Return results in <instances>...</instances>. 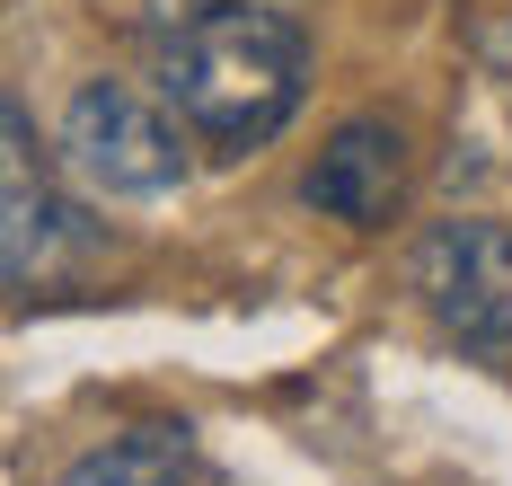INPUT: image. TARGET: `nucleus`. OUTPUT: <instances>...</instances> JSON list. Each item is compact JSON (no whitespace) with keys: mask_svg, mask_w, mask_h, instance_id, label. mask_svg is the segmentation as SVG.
I'll list each match as a JSON object with an SVG mask.
<instances>
[{"mask_svg":"<svg viewBox=\"0 0 512 486\" xmlns=\"http://www.w3.org/2000/svg\"><path fill=\"white\" fill-rule=\"evenodd\" d=\"M186 124L168 98H142L133 80H80L62 107V160L98 195H177L186 186Z\"/></svg>","mask_w":512,"mask_h":486,"instance_id":"2","label":"nucleus"},{"mask_svg":"<svg viewBox=\"0 0 512 486\" xmlns=\"http://www.w3.org/2000/svg\"><path fill=\"white\" fill-rule=\"evenodd\" d=\"M0 133H9V160H0V274H9V292H27V283H45L62 257H80V213L45 186L18 98L0 107Z\"/></svg>","mask_w":512,"mask_h":486,"instance_id":"5","label":"nucleus"},{"mask_svg":"<svg viewBox=\"0 0 512 486\" xmlns=\"http://www.w3.org/2000/svg\"><path fill=\"white\" fill-rule=\"evenodd\" d=\"M159 98L221 160L265 151L309 98L301 18L256 9V0H204V9H186L168 27V45H159Z\"/></svg>","mask_w":512,"mask_h":486,"instance_id":"1","label":"nucleus"},{"mask_svg":"<svg viewBox=\"0 0 512 486\" xmlns=\"http://www.w3.org/2000/svg\"><path fill=\"white\" fill-rule=\"evenodd\" d=\"M195 478V433L186 425H124L89 442L53 486H186Z\"/></svg>","mask_w":512,"mask_h":486,"instance_id":"6","label":"nucleus"},{"mask_svg":"<svg viewBox=\"0 0 512 486\" xmlns=\"http://www.w3.org/2000/svg\"><path fill=\"white\" fill-rule=\"evenodd\" d=\"M477 54H486V71H495V80L512 89V9L495 18V27H486V45H477Z\"/></svg>","mask_w":512,"mask_h":486,"instance_id":"7","label":"nucleus"},{"mask_svg":"<svg viewBox=\"0 0 512 486\" xmlns=\"http://www.w3.org/2000/svg\"><path fill=\"white\" fill-rule=\"evenodd\" d=\"M301 204L345 221V230H389L398 204H407V133L389 115H345L327 133V151L309 160Z\"/></svg>","mask_w":512,"mask_h":486,"instance_id":"4","label":"nucleus"},{"mask_svg":"<svg viewBox=\"0 0 512 486\" xmlns=\"http://www.w3.org/2000/svg\"><path fill=\"white\" fill-rule=\"evenodd\" d=\"M415 301L460 354L512 372V230L504 221H433L415 239Z\"/></svg>","mask_w":512,"mask_h":486,"instance_id":"3","label":"nucleus"}]
</instances>
